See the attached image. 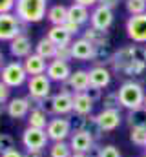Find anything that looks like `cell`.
<instances>
[{
    "label": "cell",
    "instance_id": "1",
    "mask_svg": "<svg viewBox=\"0 0 146 157\" xmlns=\"http://www.w3.org/2000/svg\"><path fill=\"white\" fill-rule=\"evenodd\" d=\"M15 15L24 24L40 22L48 15V0H17Z\"/></svg>",
    "mask_w": 146,
    "mask_h": 157
},
{
    "label": "cell",
    "instance_id": "2",
    "mask_svg": "<svg viewBox=\"0 0 146 157\" xmlns=\"http://www.w3.org/2000/svg\"><path fill=\"white\" fill-rule=\"evenodd\" d=\"M117 95H119L121 106L126 108L128 112L144 106L146 91H144V88H143L139 82H135V80H126V82H122V84L119 86V90H117Z\"/></svg>",
    "mask_w": 146,
    "mask_h": 157
},
{
    "label": "cell",
    "instance_id": "3",
    "mask_svg": "<svg viewBox=\"0 0 146 157\" xmlns=\"http://www.w3.org/2000/svg\"><path fill=\"white\" fill-rule=\"evenodd\" d=\"M139 59H144V48H141V46H137V44H132V46H124V48H121V49H117L115 53H113V57H111V68H113V71H117V73H124L126 71V68L128 66H132L135 60H139Z\"/></svg>",
    "mask_w": 146,
    "mask_h": 157
},
{
    "label": "cell",
    "instance_id": "4",
    "mask_svg": "<svg viewBox=\"0 0 146 157\" xmlns=\"http://www.w3.org/2000/svg\"><path fill=\"white\" fill-rule=\"evenodd\" d=\"M0 80L4 84H7L9 88H20L26 80H28V73L24 70V64L18 60H11L7 62L2 70H0Z\"/></svg>",
    "mask_w": 146,
    "mask_h": 157
},
{
    "label": "cell",
    "instance_id": "5",
    "mask_svg": "<svg viewBox=\"0 0 146 157\" xmlns=\"http://www.w3.org/2000/svg\"><path fill=\"white\" fill-rule=\"evenodd\" d=\"M26 31V24L13 13H2L0 15V40H11Z\"/></svg>",
    "mask_w": 146,
    "mask_h": 157
},
{
    "label": "cell",
    "instance_id": "6",
    "mask_svg": "<svg viewBox=\"0 0 146 157\" xmlns=\"http://www.w3.org/2000/svg\"><path fill=\"white\" fill-rule=\"evenodd\" d=\"M46 112H51L57 117H66L73 113V95L71 93H62L59 91L57 95L49 97L46 101Z\"/></svg>",
    "mask_w": 146,
    "mask_h": 157
},
{
    "label": "cell",
    "instance_id": "7",
    "mask_svg": "<svg viewBox=\"0 0 146 157\" xmlns=\"http://www.w3.org/2000/svg\"><path fill=\"white\" fill-rule=\"evenodd\" d=\"M46 133L49 137L51 143H59V141H66L70 139L73 133L71 128V121L66 117H53L49 119L48 122V128H46Z\"/></svg>",
    "mask_w": 146,
    "mask_h": 157
},
{
    "label": "cell",
    "instance_id": "8",
    "mask_svg": "<svg viewBox=\"0 0 146 157\" xmlns=\"http://www.w3.org/2000/svg\"><path fill=\"white\" fill-rule=\"evenodd\" d=\"M49 143V137L46 133V130H38V128H26L22 132V144L26 148V152H44L46 144Z\"/></svg>",
    "mask_w": 146,
    "mask_h": 157
},
{
    "label": "cell",
    "instance_id": "9",
    "mask_svg": "<svg viewBox=\"0 0 146 157\" xmlns=\"http://www.w3.org/2000/svg\"><path fill=\"white\" fill-rule=\"evenodd\" d=\"M126 35L135 44H146V13L132 15L126 22Z\"/></svg>",
    "mask_w": 146,
    "mask_h": 157
},
{
    "label": "cell",
    "instance_id": "10",
    "mask_svg": "<svg viewBox=\"0 0 146 157\" xmlns=\"http://www.w3.org/2000/svg\"><path fill=\"white\" fill-rule=\"evenodd\" d=\"M68 143L71 146L73 154H91L93 150L99 148L95 139L90 133H86V132H73Z\"/></svg>",
    "mask_w": 146,
    "mask_h": 157
},
{
    "label": "cell",
    "instance_id": "11",
    "mask_svg": "<svg viewBox=\"0 0 146 157\" xmlns=\"http://www.w3.org/2000/svg\"><path fill=\"white\" fill-rule=\"evenodd\" d=\"M28 91H29V97L49 99V93H51V80H49V77L48 75L29 77V80H28Z\"/></svg>",
    "mask_w": 146,
    "mask_h": 157
},
{
    "label": "cell",
    "instance_id": "12",
    "mask_svg": "<svg viewBox=\"0 0 146 157\" xmlns=\"http://www.w3.org/2000/svg\"><path fill=\"white\" fill-rule=\"evenodd\" d=\"M90 24H91V28H95V29L108 31L110 28H111V24H113V9L104 7V6H97V7L91 11Z\"/></svg>",
    "mask_w": 146,
    "mask_h": 157
},
{
    "label": "cell",
    "instance_id": "13",
    "mask_svg": "<svg viewBox=\"0 0 146 157\" xmlns=\"http://www.w3.org/2000/svg\"><path fill=\"white\" fill-rule=\"evenodd\" d=\"M71 66H70V62H64V60H57V59H53L49 64H48V70H46V75L49 77L51 82H59V84H62V82H66L68 78L71 77Z\"/></svg>",
    "mask_w": 146,
    "mask_h": 157
},
{
    "label": "cell",
    "instance_id": "14",
    "mask_svg": "<svg viewBox=\"0 0 146 157\" xmlns=\"http://www.w3.org/2000/svg\"><path fill=\"white\" fill-rule=\"evenodd\" d=\"M95 117H97V122H99V126H101V130L104 133L115 132L121 126L122 119H124L122 113H121V110H101Z\"/></svg>",
    "mask_w": 146,
    "mask_h": 157
},
{
    "label": "cell",
    "instance_id": "15",
    "mask_svg": "<svg viewBox=\"0 0 146 157\" xmlns=\"http://www.w3.org/2000/svg\"><path fill=\"white\" fill-rule=\"evenodd\" d=\"M31 112V102L28 97H13L7 104H6V113L11 119H24L29 115Z\"/></svg>",
    "mask_w": 146,
    "mask_h": 157
},
{
    "label": "cell",
    "instance_id": "16",
    "mask_svg": "<svg viewBox=\"0 0 146 157\" xmlns=\"http://www.w3.org/2000/svg\"><path fill=\"white\" fill-rule=\"evenodd\" d=\"M70 48H71L73 59H77V60H91L93 55H95V46L90 40H86L84 37L73 40L70 44Z\"/></svg>",
    "mask_w": 146,
    "mask_h": 157
},
{
    "label": "cell",
    "instance_id": "17",
    "mask_svg": "<svg viewBox=\"0 0 146 157\" xmlns=\"http://www.w3.org/2000/svg\"><path fill=\"white\" fill-rule=\"evenodd\" d=\"M9 51L15 59H26L31 55V39L26 33H20L18 37L9 42Z\"/></svg>",
    "mask_w": 146,
    "mask_h": 157
},
{
    "label": "cell",
    "instance_id": "18",
    "mask_svg": "<svg viewBox=\"0 0 146 157\" xmlns=\"http://www.w3.org/2000/svg\"><path fill=\"white\" fill-rule=\"evenodd\" d=\"M88 75H90V86H93V88L102 90V88L110 86V82H111V71L106 66H93L88 71Z\"/></svg>",
    "mask_w": 146,
    "mask_h": 157
},
{
    "label": "cell",
    "instance_id": "19",
    "mask_svg": "<svg viewBox=\"0 0 146 157\" xmlns=\"http://www.w3.org/2000/svg\"><path fill=\"white\" fill-rule=\"evenodd\" d=\"M22 64H24V70H26V73H28L29 77L44 75L46 70H48V62H46V59H42V57L36 55V53H31L29 57H26Z\"/></svg>",
    "mask_w": 146,
    "mask_h": 157
},
{
    "label": "cell",
    "instance_id": "20",
    "mask_svg": "<svg viewBox=\"0 0 146 157\" xmlns=\"http://www.w3.org/2000/svg\"><path fill=\"white\" fill-rule=\"evenodd\" d=\"M93 104H95V102L90 99V95H88L86 91L73 95V113H75V115H82V117L91 115Z\"/></svg>",
    "mask_w": 146,
    "mask_h": 157
},
{
    "label": "cell",
    "instance_id": "21",
    "mask_svg": "<svg viewBox=\"0 0 146 157\" xmlns=\"http://www.w3.org/2000/svg\"><path fill=\"white\" fill-rule=\"evenodd\" d=\"M68 84H70V88H71L73 95L86 91V90L90 88V75H88V71H86V70H77V71H73L71 77L68 78Z\"/></svg>",
    "mask_w": 146,
    "mask_h": 157
},
{
    "label": "cell",
    "instance_id": "22",
    "mask_svg": "<svg viewBox=\"0 0 146 157\" xmlns=\"http://www.w3.org/2000/svg\"><path fill=\"white\" fill-rule=\"evenodd\" d=\"M90 17H91V13H90V7H86V6H80V4L73 2L68 7V20L77 22L79 26H84L86 22H90Z\"/></svg>",
    "mask_w": 146,
    "mask_h": 157
},
{
    "label": "cell",
    "instance_id": "23",
    "mask_svg": "<svg viewBox=\"0 0 146 157\" xmlns=\"http://www.w3.org/2000/svg\"><path fill=\"white\" fill-rule=\"evenodd\" d=\"M46 37L51 40L57 48H59V46H70L73 42L71 35L66 31L64 26H51V28L48 29V35H46Z\"/></svg>",
    "mask_w": 146,
    "mask_h": 157
},
{
    "label": "cell",
    "instance_id": "24",
    "mask_svg": "<svg viewBox=\"0 0 146 157\" xmlns=\"http://www.w3.org/2000/svg\"><path fill=\"white\" fill-rule=\"evenodd\" d=\"M48 122H49V117H48V112L42 110V108H33L28 115V126L29 128H38V130H46L48 128Z\"/></svg>",
    "mask_w": 146,
    "mask_h": 157
},
{
    "label": "cell",
    "instance_id": "25",
    "mask_svg": "<svg viewBox=\"0 0 146 157\" xmlns=\"http://www.w3.org/2000/svg\"><path fill=\"white\" fill-rule=\"evenodd\" d=\"M46 17L53 26H64V22L68 20V7L62 6V4H55L48 9Z\"/></svg>",
    "mask_w": 146,
    "mask_h": 157
},
{
    "label": "cell",
    "instance_id": "26",
    "mask_svg": "<svg viewBox=\"0 0 146 157\" xmlns=\"http://www.w3.org/2000/svg\"><path fill=\"white\" fill-rule=\"evenodd\" d=\"M35 53L36 55H40L42 59H46V60H53L55 55H57V46L48 39V37H42V39L36 42Z\"/></svg>",
    "mask_w": 146,
    "mask_h": 157
},
{
    "label": "cell",
    "instance_id": "27",
    "mask_svg": "<svg viewBox=\"0 0 146 157\" xmlns=\"http://www.w3.org/2000/svg\"><path fill=\"white\" fill-rule=\"evenodd\" d=\"M115 51H111L110 44H104V46H95V55L91 59L93 66H108L111 64V57H113Z\"/></svg>",
    "mask_w": 146,
    "mask_h": 157
},
{
    "label": "cell",
    "instance_id": "28",
    "mask_svg": "<svg viewBox=\"0 0 146 157\" xmlns=\"http://www.w3.org/2000/svg\"><path fill=\"white\" fill-rule=\"evenodd\" d=\"M124 119H126V124L130 128H146V106L130 110Z\"/></svg>",
    "mask_w": 146,
    "mask_h": 157
},
{
    "label": "cell",
    "instance_id": "29",
    "mask_svg": "<svg viewBox=\"0 0 146 157\" xmlns=\"http://www.w3.org/2000/svg\"><path fill=\"white\" fill-rule=\"evenodd\" d=\"M82 37L86 40H90L93 46H104V44H110V37L108 31H101V29H95V28H86L82 31Z\"/></svg>",
    "mask_w": 146,
    "mask_h": 157
},
{
    "label": "cell",
    "instance_id": "30",
    "mask_svg": "<svg viewBox=\"0 0 146 157\" xmlns=\"http://www.w3.org/2000/svg\"><path fill=\"white\" fill-rule=\"evenodd\" d=\"M82 132L90 133V135L95 139V143H97V141H101V137L104 135V132L101 130V126H99V122H97V117H95V115H86V117H84Z\"/></svg>",
    "mask_w": 146,
    "mask_h": 157
},
{
    "label": "cell",
    "instance_id": "31",
    "mask_svg": "<svg viewBox=\"0 0 146 157\" xmlns=\"http://www.w3.org/2000/svg\"><path fill=\"white\" fill-rule=\"evenodd\" d=\"M73 150L70 143L66 141H59V143H51L49 146V157H71Z\"/></svg>",
    "mask_w": 146,
    "mask_h": 157
},
{
    "label": "cell",
    "instance_id": "32",
    "mask_svg": "<svg viewBox=\"0 0 146 157\" xmlns=\"http://www.w3.org/2000/svg\"><path fill=\"white\" fill-rule=\"evenodd\" d=\"M102 110H121V101H119V95L117 91H110L102 97Z\"/></svg>",
    "mask_w": 146,
    "mask_h": 157
},
{
    "label": "cell",
    "instance_id": "33",
    "mask_svg": "<svg viewBox=\"0 0 146 157\" xmlns=\"http://www.w3.org/2000/svg\"><path fill=\"white\" fill-rule=\"evenodd\" d=\"M130 141L135 146H143L146 144V128H130Z\"/></svg>",
    "mask_w": 146,
    "mask_h": 157
},
{
    "label": "cell",
    "instance_id": "34",
    "mask_svg": "<svg viewBox=\"0 0 146 157\" xmlns=\"http://www.w3.org/2000/svg\"><path fill=\"white\" fill-rule=\"evenodd\" d=\"M126 9L130 15H143L146 13V0H126Z\"/></svg>",
    "mask_w": 146,
    "mask_h": 157
},
{
    "label": "cell",
    "instance_id": "35",
    "mask_svg": "<svg viewBox=\"0 0 146 157\" xmlns=\"http://www.w3.org/2000/svg\"><path fill=\"white\" fill-rule=\"evenodd\" d=\"M15 148V139L9 133H0V155Z\"/></svg>",
    "mask_w": 146,
    "mask_h": 157
},
{
    "label": "cell",
    "instance_id": "36",
    "mask_svg": "<svg viewBox=\"0 0 146 157\" xmlns=\"http://www.w3.org/2000/svg\"><path fill=\"white\" fill-rule=\"evenodd\" d=\"M97 157H121V152L113 144H104V146H99Z\"/></svg>",
    "mask_w": 146,
    "mask_h": 157
},
{
    "label": "cell",
    "instance_id": "37",
    "mask_svg": "<svg viewBox=\"0 0 146 157\" xmlns=\"http://www.w3.org/2000/svg\"><path fill=\"white\" fill-rule=\"evenodd\" d=\"M57 60H64V62H70L73 59L71 55V48L70 46H59L57 48V55H55Z\"/></svg>",
    "mask_w": 146,
    "mask_h": 157
},
{
    "label": "cell",
    "instance_id": "38",
    "mask_svg": "<svg viewBox=\"0 0 146 157\" xmlns=\"http://www.w3.org/2000/svg\"><path fill=\"white\" fill-rule=\"evenodd\" d=\"M9 93H11V88H9L7 84H4V82L0 80V104H7V102L11 101Z\"/></svg>",
    "mask_w": 146,
    "mask_h": 157
},
{
    "label": "cell",
    "instance_id": "39",
    "mask_svg": "<svg viewBox=\"0 0 146 157\" xmlns=\"http://www.w3.org/2000/svg\"><path fill=\"white\" fill-rule=\"evenodd\" d=\"M86 93L90 95V99H91L93 102L102 101V90H101V88H93V86H90V88L86 90Z\"/></svg>",
    "mask_w": 146,
    "mask_h": 157
},
{
    "label": "cell",
    "instance_id": "40",
    "mask_svg": "<svg viewBox=\"0 0 146 157\" xmlns=\"http://www.w3.org/2000/svg\"><path fill=\"white\" fill-rule=\"evenodd\" d=\"M17 0H0V15L2 13H11L15 9Z\"/></svg>",
    "mask_w": 146,
    "mask_h": 157
},
{
    "label": "cell",
    "instance_id": "41",
    "mask_svg": "<svg viewBox=\"0 0 146 157\" xmlns=\"http://www.w3.org/2000/svg\"><path fill=\"white\" fill-rule=\"evenodd\" d=\"M64 28H66V31L73 37V35L80 33V28H82V26H79L77 22H71V20H66V22H64Z\"/></svg>",
    "mask_w": 146,
    "mask_h": 157
},
{
    "label": "cell",
    "instance_id": "42",
    "mask_svg": "<svg viewBox=\"0 0 146 157\" xmlns=\"http://www.w3.org/2000/svg\"><path fill=\"white\" fill-rule=\"evenodd\" d=\"M119 2H121V0H99V6H104V7L113 9V7L119 6Z\"/></svg>",
    "mask_w": 146,
    "mask_h": 157
},
{
    "label": "cell",
    "instance_id": "43",
    "mask_svg": "<svg viewBox=\"0 0 146 157\" xmlns=\"http://www.w3.org/2000/svg\"><path fill=\"white\" fill-rule=\"evenodd\" d=\"M0 157H26L20 150H17V148H13V150H9V152H6V154H2Z\"/></svg>",
    "mask_w": 146,
    "mask_h": 157
},
{
    "label": "cell",
    "instance_id": "44",
    "mask_svg": "<svg viewBox=\"0 0 146 157\" xmlns=\"http://www.w3.org/2000/svg\"><path fill=\"white\" fill-rule=\"evenodd\" d=\"M99 0H75V4H80V6H86V7H91L95 6Z\"/></svg>",
    "mask_w": 146,
    "mask_h": 157
},
{
    "label": "cell",
    "instance_id": "45",
    "mask_svg": "<svg viewBox=\"0 0 146 157\" xmlns=\"http://www.w3.org/2000/svg\"><path fill=\"white\" fill-rule=\"evenodd\" d=\"M26 157H44V152H28Z\"/></svg>",
    "mask_w": 146,
    "mask_h": 157
},
{
    "label": "cell",
    "instance_id": "46",
    "mask_svg": "<svg viewBox=\"0 0 146 157\" xmlns=\"http://www.w3.org/2000/svg\"><path fill=\"white\" fill-rule=\"evenodd\" d=\"M6 66V60H4V53H2V49H0V70Z\"/></svg>",
    "mask_w": 146,
    "mask_h": 157
},
{
    "label": "cell",
    "instance_id": "47",
    "mask_svg": "<svg viewBox=\"0 0 146 157\" xmlns=\"http://www.w3.org/2000/svg\"><path fill=\"white\" fill-rule=\"evenodd\" d=\"M71 157H91L90 154H73Z\"/></svg>",
    "mask_w": 146,
    "mask_h": 157
},
{
    "label": "cell",
    "instance_id": "48",
    "mask_svg": "<svg viewBox=\"0 0 146 157\" xmlns=\"http://www.w3.org/2000/svg\"><path fill=\"white\" fill-rule=\"evenodd\" d=\"M4 112H6V104H0V115H2Z\"/></svg>",
    "mask_w": 146,
    "mask_h": 157
},
{
    "label": "cell",
    "instance_id": "49",
    "mask_svg": "<svg viewBox=\"0 0 146 157\" xmlns=\"http://www.w3.org/2000/svg\"><path fill=\"white\" fill-rule=\"evenodd\" d=\"M144 57H146V46H144Z\"/></svg>",
    "mask_w": 146,
    "mask_h": 157
},
{
    "label": "cell",
    "instance_id": "50",
    "mask_svg": "<svg viewBox=\"0 0 146 157\" xmlns=\"http://www.w3.org/2000/svg\"><path fill=\"white\" fill-rule=\"evenodd\" d=\"M144 106H146V99H144Z\"/></svg>",
    "mask_w": 146,
    "mask_h": 157
},
{
    "label": "cell",
    "instance_id": "51",
    "mask_svg": "<svg viewBox=\"0 0 146 157\" xmlns=\"http://www.w3.org/2000/svg\"><path fill=\"white\" fill-rule=\"evenodd\" d=\"M144 150H146V144H144Z\"/></svg>",
    "mask_w": 146,
    "mask_h": 157
},
{
    "label": "cell",
    "instance_id": "52",
    "mask_svg": "<svg viewBox=\"0 0 146 157\" xmlns=\"http://www.w3.org/2000/svg\"><path fill=\"white\" fill-rule=\"evenodd\" d=\"M143 157H146V154H144V155H143Z\"/></svg>",
    "mask_w": 146,
    "mask_h": 157
}]
</instances>
